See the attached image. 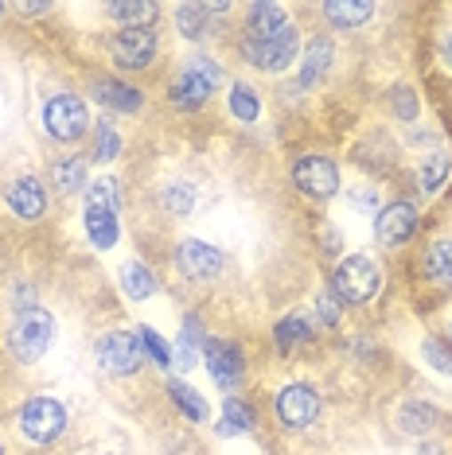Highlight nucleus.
Wrapping results in <instances>:
<instances>
[{"mask_svg":"<svg viewBox=\"0 0 452 455\" xmlns=\"http://www.w3.org/2000/svg\"><path fill=\"white\" fill-rule=\"evenodd\" d=\"M219 86H222L219 63H214V59H207V55H195V59H188V67H183L180 75L172 78L168 98H172V106H176V109L195 113L199 106H207V98H211Z\"/></svg>","mask_w":452,"mask_h":455,"instance_id":"obj_1","label":"nucleus"},{"mask_svg":"<svg viewBox=\"0 0 452 455\" xmlns=\"http://www.w3.org/2000/svg\"><path fill=\"white\" fill-rule=\"evenodd\" d=\"M86 234L98 250L117 242V180H98L86 191Z\"/></svg>","mask_w":452,"mask_h":455,"instance_id":"obj_2","label":"nucleus"},{"mask_svg":"<svg viewBox=\"0 0 452 455\" xmlns=\"http://www.w3.org/2000/svg\"><path fill=\"white\" fill-rule=\"evenodd\" d=\"M51 339H55V319L44 307H28V312H20L12 335H8V347L20 362H39L51 350Z\"/></svg>","mask_w":452,"mask_h":455,"instance_id":"obj_3","label":"nucleus"},{"mask_svg":"<svg viewBox=\"0 0 452 455\" xmlns=\"http://www.w3.org/2000/svg\"><path fill=\"white\" fill-rule=\"evenodd\" d=\"M378 284H383V276H378L371 257H363V253L343 257L335 268V276H332L335 299H343V304H367V299H375Z\"/></svg>","mask_w":452,"mask_h":455,"instance_id":"obj_4","label":"nucleus"},{"mask_svg":"<svg viewBox=\"0 0 452 455\" xmlns=\"http://www.w3.org/2000/svg\"><path fill=\"white\" fill-rule=\"evenodd\" d=\"M242 55L250 67L277 75V70H285L296 55H301V32H296V24L289 20V24L270 39H258V44H254V39H242Z\"/></svg>","mask_w":452,"mask_h":455,"instance_id":"obj_5","label":"nucleus"},{"mask_svg":"<svg viewBox=\"0 0 452 455\" xmlns=\"http://www.w3.org/2000/svg\"><path fill=\"white\" fill-rule=\"evenodd\" d=\"M94 358L109 378H129V374H137L141 362H145V347H141V339L133 335V331H109V335L98 339Z\"/></svg>","mask_w":452,"mask_h":455,"instance_id":"obj_6","label":"nucleus"},{"mask_svg":"<svg viewBox=\"0 0 452 455\" xmlns=\"http://www.w3.org/2000/svg\"><path fill=\"white\" fill-rule=\"evenodd\" d=\"M67 428V409L55 397H32L20 412V432L32 443H55Z\"/></svg>","mask_w":452,"mask_h":455,"instance_id":"obj_7","label":"nucleus"},{"mask_svg":"<svg viewBox=\"0 0 452 455\" xmlns=\"http://www.w3.org/2000/svg\"><path fill=\"white\" fill-rule=\"evenodd\" d=\"M44 125L55 140L63 144H75L82 132L90 129V113H86V101L78 94H55L44 106Z\"/></svg>","mask_w":452,"mask_h":455,"instance_id":"obj_8","label":"nucleus"},{"mask_svg":"<svg viewBox=\"0 0 452 455\" xmlns=\"http://www.w3.org/2000/svg\"><path fill=\"white\" fill-rule=\"evenodd\" d=\"M273 409H277V420H281L285 428H308V424L320 417V397H316L312 386H301V381H296V386H285L277 393Z\"/></svg>","mask_w":452,"mask_h":455,"instance_id":"obj_9","label":"nucleus"},{"mask_svg":"<svg viewBox=\"0 0 452 455\" xmlns=\"http://www.w3.org/2000/svg\"><path fill=\"white\" fill-rule=\"evenodd\" d=\"M109 51H113V59H117V67L141 70L157 59V32H152V28H121V32L113 36Z\"/></svg>","mask_w":452,"mask_h":455,"instance_id":"obj_10","label":"nucleus"},{"mask_svg":"<svg viewBox=\"0 0 452 455\" xmlns=\"http://www.w3.org/2000/svg\"><path fill=\"white\" fill-rule=\"evenodd\" d=\"M293 183H296V191L312 195V199H332L339 191V172L327 156H304L293 168Z\"/></svg>","mask_w":452,"mask_h":455,"instance_id":"obj_11","label":"nucleus"},{"mask_svg":"<svg viewBox=\"0 0 452 455\" xmlns=\"http://www.w3.org/2000/svg\"><path fill=\"white\" fill-rule=\"evenodd\" d=\"M176 265L183 276H191V281H214V276L222 273L226 257L214 250V245L199 242V237H188V242H180L176 250Z\"/></svg>","mask_w":452,"mask_h":455,"instance_id":"obj_12","label":"nucleus"},{"mask_svg":"<svg viewBox=\"0 0 452 455\" xmlns=\"http://www.w3.org/2000/svg\"><path fill=\"white\" fill-rule=\"evenodd\" d=\"M4 199H8V211L24 222H39L47 214V191L36 175H20V180H12L4 191Z\"/></svg>","mask_w":452,"mask_h":455,"instance_id":"obj_13","label":"nucleus"},{"mask_svg":"<svg viewBox=\"0 0 452 455\" xmlns=\"http://www.w3.org/2000/svg\"><path fill=\"white\" fill-rule=\"evenodd\" d=\"M414 230H417V211L409 203H390L375 219V237L383 245H390V250H394V245H406L409 237H414Z\"/></svg>","mask_w":452,"mask_h":455,"instance_id":"obj_14","label":"nucleus"},{"mask_svg":"<svg viewBox=\"0 0 452 455\" xmlns=\"http://www.w3.org/2000/svg\"><path fill=\"white\" fill-rule=\"evenodd\" d=\"M207 370H211V378L219 381L222 389H234V386H238V381H242V370H246L238 343L211 339V343H207Z\"/></svg>","mask_w":452,"mask_h":455,"instance_id":"obj_15","label":"nucleus"},{"mask_svg":"<svg viewBox=\"0 0 452 455\" xmlns=\"http://www.w3.org/2000/svg\"><path fill=\"white\" fill-rule=\"evenodd\" d=\"M94 98L101 101V106L117 109V113H137L141 109V90H133L129 82L121 78H94Z\"/></svg>","mask_w":452,"mask_h":455,"instance_id":"obj_16","label":"nucleus"},{"mask_svg":"<svg viewBox=\"0 0 452 455\" xmlns=\"http://www.w3.org/2000/svg\"><path fill=\"white\" fill-rule=\"evenodd\" d=\"M289 24V16L281 12L277 4H250V16H246V39H270V36H277L281 28Z\"/></svg>","mask_w":452,"mask_h":455,"instance_id":"obj_17","label":"nucleus"},{"mask_svg":"<svg viewBox=\"0 0 452 455\" xmlns=\"http://www.w3.org/2000/svg\"><path fill=\"white\" fill-rule=\"evenodd\" d=\"M421 268H425V276L433 281L437 288H452V242H433L425 250V261H421Z\"/></svg>","mask_w":452,"mask_h":455,"instance_id":"obj_18","label":"nucleus"},{"mask_svg":"<svg viewBox=\"0 0 452 455\" xmlns=\"http://www.w3.org/2000/svg\"><path fill=\"white\" fill-rule=\"evenodd\" d=\"M332 44L327 39H312L308 44V51H304V63H301V86L308 90V86H316L324 75H327V67H332Z\"/></svg>","mask_w":452,"mask_h":455,"instance_id":"obj_19","label":"nucleus"},{"mask_svg":"<svg viewBox=\"0 0 452 455\" xmlns=\"http://www.w3.org/2000/svg\"><path fill=\"white\" fill-rule=\"evenodd\" d=\"M324 16L332 20V28H339V32H351V28L375 16V4H339V0H327Z\"/></svg>","mask_w":452,"mask_h":455,"instance_id":"obj_20","label":"nucleus"},{"mask_svg":"<svg viewBox=\"0 0 452 455\" xmlns=\"http://www.w3.org/2000/svg\"><path fill=\"white\" fill-rule=\"evenodd\" d=\"M168 393H172L176 409H180L188 420H195V424L207 420V401H203V393H199V389H191L188 381H168Z\"/></svg>","mask_w":452,"mask_h":455,"instance_id":"obj_21","label":"nucleus"},{"mask_svg":"<svg viewBox=\"0 0 452 455\" xmlns=\"http://www.w3.org/2000/svg\"><path fill=\"white\" fill-rule=\"evenodd\" d=\"M195 188L191 183H183V180H172V183H164V191H160V203H164V211L168 214H176V219H188V214L195 211Z\"/></svg>","mask_w":452,"mask_h":455,"instance_id":"obj_22","label":"nucleus"},{"mask_svg":"<svg viewBox=\"0 0 452 455\" xmlns=\"http://www.w3.org/2000/svg\"><path fill=\"white\" fill-rule=\"evenodd\" d=\"M121 288H125L129 299H149L152 292H157V276L149 273V265L129 261L125 268H121Z\"/></svg>","mask_w":452,"mask_h":455,"instance_id":"obj_23","label":"nucleus"},{"mask_svg":"<svg viewBox=\"0 0 452 455\" xmlns=\"http://www.w3.org/2000/svg\"><path fill=\"white\" fill-rule=\"evenodd\" d=\"M254 428V412L246 401L238 397H226L222 401V420H219V432L222 436H242V432H250Z\"/></svg>","mask_w":452,"mask_h":455,"instance_id":"obj_24","label":"nucleus"},{"mask_svg":"<svg viewBox=\"0 0 452 455\" xmlns=\"http://www.w3.org/2000/svg\"><path fill=\"white\" fill-rule=\"evenodd\" d=\"M448 172H452V156L448 152H433V156L421 164V191L437 195L448 183Z\"/></svg>","mask_w":452,"mask_h":455,"instance_id":"obj_25","label":"nucleus"},{"mask_svg":"<svg viewBox=\"0 0 452 455\" xmlns=\"http://www.w3.org/2000/svg\"><path fill=\"white\" fill-rule=\"evenodd\" d=\"M273 339H277V350H293V347H301L312 339V327H308L304 315H285L281 323H277Z\"/></svg>","mask_w":452,"mask_h":455,"instance_id":"obj_26","label":"nucleus"},{"mask_svg":"<svg viewBox=\"0 0 452 455\" xmlns=\"http://www.w3.org/2000/svg\"><path fill=\"white\" fill-rule=\"evenodd\" d=\"M230 113L238 121H246V125H254V121L262 117V98H258V90H250L246 82H238V86L230 90Z\"/></svg>","mask_w":452,"mask_h":455,"instance_id":"obj_27","label":"nucleus"},{"mask_svg":"<svg viewBox=\"0 0 452 455\" xmlns=\"http://www.w3.org/2000/svg\"><path fill=\"white\" fill-rule=\"evenodd\" d=\"M55 188L63 195H78L86 188V160H59L55 164Z\"/></svg>","mask_w":452,"mask_h":455,"instance_id":"obj_28","label":"nucleus"},{"mask_svg":"<svg viewBox=\"0 0 452 455\" xmlns=\"http://www.w3.org/2000/svg\"><path fill=\"white\" fill-rule=\"evenodd\" d=\"M398 424H402V432H429L437 424V412L425 401H406L402 412H398Z\"/></svg>","mask_w":452,"mask_h":455,"instance_id":"obj_29","label":"nucleus"},{"mask_svg":"<svg viewBox=\"0 0 452 455\" xmlns=\"http://www.w3.org/2000/svg\"><path fill=\"white\" fill-rule=\"evenodd\" d=\"M176 24H180V32L188 39H203L207 36V8L203 4H180L176 8Z\"/></svg>","mask_w":452,"mask_h":455,"instance_id":"obj_30","label":"nucleus"},{"mask_svg":"<svg viewBox=\"0 0 452 455\" xmlns=\"http://www.w3.org/2000/svg\"><path fill=\"white\" fill-rule=\"evenodd\" d=\"M157 4H109V16L121 20L125 28H149L157 20Z\"/></svg>","mask_w":452,"mask_h":455,"instance_id":"obj_31","label":"nucleus"},{"mask_svg":"<svg viewBox=\"0 0 452 455\" xmlns=\"http://www.w3.org/2000/svg\"><path fill=\"white\" fill-rule=\"evenodd\" d=\"M117 152H121V137H117V129L109 125L106 117L94 125V160L98 164H106V160H117Z\"/></svg>","mask_w":452,"mask_h":455,"instance_id":"obj_32","label":"nucleus"},{"mask_svg":"<svg viewBox=\"0 0 452 455\" xmlns=\"http://www.w3.org/2000/svg\"><path fill=\"white\" fill-rule=\"evenodd\" d=\"M137 339H141L145 355H149L152 362H157V366H164V370L172 366V350H168V343H164V339H160L152 327H137Z\"/></svg>","mask_w":452,"mask_h":455,"instance_id":"obj_33","label":"nucleus"},{"mask_svg":"<svg viewBox=\"0 0 452 455\" xmlns=\"http://www.w3.org/2000/svg\"><path fill=\"white\" fill-rule=\"evenodd\" d=\"M394 106H398V117H402V121H414V117H417V98H414V90L398 86V90H394Z\"/></svg>","mask_w":452,"mask_h":455,"instance_id":"obj_34","label":"nucleus"},{"mask_svg":"<svg viewBox=\"0 0 452 455\" xmlns=\"http://www.w3.org/2000/svg\"><path fill=\"white\" fill-rule=\"evenodd\" d=\"M425 358L433 362V366L440 370V374H448V378H452V358H448V355H445V350H440L437 343H425Z\"/></svg>","mask_w":452,"mask_h":455,"instance_id":"obj_35","label":"nucleus"},{"mask_svg":"<svg viewBox=\"0 0 452 455\" xmlns=\"http://www.w3.org/2000/svg\"><path fill=\"white\" fill-rule=\"evenodd\" d=\"M316 315H320L324 319V323H335V319H339V307H335V296H320V299H316Z\"/></svg>","mask_w":452,"mask_h":455,"instance_id":"obj_36","label":"nucleus"},{"mask_svg":"<svg viewBox=\"0 0 452 455\" xmlns=\"http://www.w3.org/2000/svg\"><path fill=\"white\" fill-rule=\"evenodd\" d=\"M445 63H448V67H452V32H448V36H445Z\"/></svg>","mask_w":452,"mask_h":455,"instance_id":"obj_37","label":"nucleus"},{"mask_svg":"<svg viewBox=\"0 0 452 455\" xmlns=\"http://www.w3.org/2000/svg\"><path fill=\"white\" fill-rule=\"evenodd\" d=\"M421 455H440V448H421Z\"/></svg>","mask_w":452,"mask_h":455,"instance_id":"obj_38","label":"nucleus"},{"mask_svg":"<svg viewBox=\"0 0 452 455\" xmlns=\"http://www.w3.org/2000/svg\"><path fill=\"white\" fill-rule=\"evenodd\" d=\"M0 455H4V451H0Z\"/></svg>","mask_w":452,"mask_h":455,"instance_id":"obj_39","label":"nucleus"}]
</instances>
